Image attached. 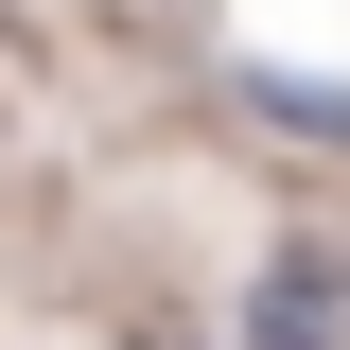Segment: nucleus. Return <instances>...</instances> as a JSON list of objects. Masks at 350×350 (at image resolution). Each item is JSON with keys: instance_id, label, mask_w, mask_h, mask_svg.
<instances>
[{"instance_id": "obj_1", "label": "nucleus", "mask_w": 350, "mask_h": 350, "mask_svg": "<svg viewBox=\"0 0 350 350\" xmlns=\"http://www.w3.org/2000/svg\"><path fill=\"white\" fill-rule=\"evenodd\" d=\"M245 350H350V315H333V262H315V245H280V262H262Z\"/></svg>"}]
</instances>
